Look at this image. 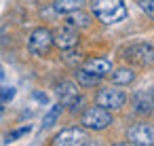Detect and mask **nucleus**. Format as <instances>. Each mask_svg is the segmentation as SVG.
Returning <instances> with one entry per match:
<instances>
[{
    "label": "nucleus",
    "instance_id": "5",
    "mask_svg": "<svg viewBox=\"0 0 154 146\" xmlns=\"http://www.w3.org/2000/svg\"><path fill=\"white\" fill-rule=\"evenodd\" d=\"M95 102H97L99 106L108 108V110H118V108L125 106L127 95H125V91H120V89H112V87H110V89H101V91H97Z\"/></svg>",
    "mask_w": 154,
    "mask_h": 146
},
{
    "label": "nucleus",
    "instance_id": "20",
    "mask_svg": "<svg viewBox=\"0 0 154 146\" xmlns=\"http://www.w3.org/2000/svg\"><path fill=\"white\" fill-rule=\"evenodd\" d=\"M36 100H40V102H47V95H42V93H36Z\"/></svg>",
    "mask_w": 154,
    "mask_h": 146
},
{
    "label": "nucleus",
    "instance_id": "9",
    "mask_svg": "<svg viewBox=\"0 0 154 146\" xmlns=\"http://www.w3.org/2000/svg\"><path fill=\"white\" fill-rule=\"evenodd\" d=\"M55 93H57V97H59V102H61L63 106H72V104L80 97L78 87H76L72 81H61V83L57 85Z\"/></svg>",
    "mask_w": 154,
    "mask_h": 146
},
{
    "label": "nucleus",
    "instance_id": "11",
    "mask_svg": "<svg viewBox=\"0 0 154 146\" xmlns=\"http://www.w3.org/2000/svg\"><path fill=\"white\" fill-rule=\"evenodd\" d=\"M80 68H85V70H89V72H93V74H97V76L103 78L106 74L112 72V62L106 59V57H91V59H87Z\"/></svg>",
    "mask_w": 154,
    "mask_h": 146
},
{
    "label": "nucleus",
    "instance_id": "19",
    "mask_svg": "<svg viewBox=\"0 0 154 146\" xmlns=\"http://www.w3.org/2000/svg\"><path fill=\"white\" fill-rule=\"evenodd\" d=\"M13 95H15V89H11V87H0V102H9Z\"/></svg>",
    "mask_w": 154,
    "mask_h": 146
},
{
    "label": "nucleus",
    "instance_id": "17",
    "mask_svg": "<svg viewBox=\"0 0 154 146\" xmlns=\"http://www.w3.org/2000/svg\"><path fill=\"white\" fill-rule=\"evenodd\" d=\"M139 9H141L148 17L154 19V0H139Z\"/></svg>",
    "mask_w": 154,
    "mask_h": 146
},
{
    "label": "nucleus",
    "instance_id": "7",
    "mask_svg": "<svg viewBox=\"0 0 154 146\" xmlns=\"http://www.w3.org/2000/svg\"><path fill=\"white\" fill-rule=\"evenodd\" d=\"M87 131L85 129H78V127H72V129H63L61 133L55 135L53 144L55 146H80V144H87Z\"/></svg>",
    "mask_w": 154,
    "mask_h": 146
},
{
    "label": "nucleus",
    "instance_id": "16",
    "mask_svg": "<svg viewBox=\"0 0 154 146\" xmlns=\"http://www.w3.org/2000/svg\"><path fill=\"white\" fill-rule=\"evenodd\" d=\"M61 110H63V104H61V102L55 104V106H51V110L47 112V116H45V121H42V127H51V125L57 121V116L61 114Z\"/></svg>",
    "mask_w": 154,
    "mask_h": 146
},
{
    "label": "nucleus",
    "instance_id": "18",
    "mask_svg": "<svg viewBox=\"0 0 154 146\" xmlns=\"http://www.w3.org/2000/svg\"><path fill=\"white\" fill-rule=\"evenodd\" d=\"M28 131H30V127H21V129H17V131L9 133V138H7L5 142H7V144H11V142H15L17 138H21V135H23V133H28Z\"/></svg>",
    "mask_w": 154,
    "mask_h": 146
},
{
    "label": "nucleus",
    "instance_id": "8",
    "mask_svg": "<svg viewBox=\"0 0 154 146\" xmlns=\"http://www.w3.org/2000/svg\"><path fill=\"white\" fill-rule=\"evenodd\" d=\"M53 38H55V45H57L59 49H63V51L74 49V47L78 45V32H76L72 26L59 28V30L53 34Z\"/></svg>",
    "mask_w": 154,
    "mask_h": 146
},
{
    "label": "nucleus",
    "instance_id": "3",
    "mask_svg": "<svg viewBox=\"0 0 154 146\" xmlns=\"http://www.w3.org/2000/svg\"><path fill=\"white\" fill-rule=\"evenodd\" d=\"M122 57L135 66H150L154 64V47L148 43H135L122 51Z\"/></svg>",
    "mask_w": 154,
    "mask_h": 146
},
{
    "label": "nucleus",
    "instance_id": "14",
    "mask_svg": "<svg viewBox=\"0 0 154 146\" xmlns=\"http://www.w3.org/2000/svg\"><path fill=\"white\" fill-rule=\"evenodd\" d=\"M76 81H78V85H82V87H95V85H99L101 76H97V74H93V72H89V70H85V68H78V70H76Z\"/></svg>",
    "mask_w": 154,
    "mask_h": 146
},
{
    "label": "nucleus",
    "instance_id": "12",
    "mask_svg": "<svg viewBox=\"0 0 154 146\" xmlns=\"http://www.w3.org/2000/svg\"><path fill=\"white\" fill-rule=\"evenodd\" d=\"M133 81H135V72L131 68H118V70L112 72V83L118 85V87H125V85H129Z\"/></svg>",
    "mask_w": 154,
    "mask_h": 146
},
{
    "label": "nucleus",
    "instance_id": "1",
    "mask_svg": "<svg viewBox=\"0 0 154 146\" xmlns=\"http://www.w3.org/2000/svg\"><path fill=\"white\" fill-rule=\"evenodd\" d=\"M93 15L101 21V24H118L127 17V7L122 0H95L91 5Z\"/></svg>",
    "mask_w": 154,
    "mask_h": 146
},
{
    "label": "nucleus",
    "instance_id": "4",
    "mask_svg": "<svg viewBox=\"0 0 154 146\" xmlns=\"http://www.w3.org/2000/svg\"><path fill=\"white\" fill-rule=\"evenodd\" d=\"M53 45H55L53 32L47 30V28H38V30H34V32L30 34V38H28V47H30V51H32L34 55H38V57H45V55L51 51Z\"/></svg>",
    "mask_w": 154,
    "mask_h": 146
},
{
    "label": "nucleus",
    "instance_id": "15",
    "mask_svg": "<svg viewBox=\"0 0 154 146\" xmlns=\"http://www.w3.org/2000/svg\"><path fill=\"white\" fill-rule=\"evenodd\" d=\"M68 26H72V28H85V26H89V15H85V13H80V9L78 11H72V13H68Z\"/></svg>",
    "mask_w": 154,
    "mask_h": 146
},
{
    "label": "nucleus",
    "instance_id": "2",
    "mask_svg": "<svg viewBox=\"0 0 154 146\" xmlns=\"http://www.w3.org/2000/svg\"><path fill=\"white\" fill-rule=\"evenodd\" d=\"M80 123H82V127H87V129L101 131V129H106V127L112 123V114H110L108 108H103V106L97 104V106H91V108H87V110L82 112Z\"/></svg>",
    "mask_w": 154,
    "mask_h": 146
},
{
    "label": "nucleus",
    "instance_id": "6",
    "mask_svg": "<svg viewBox=\"0 0 154 146\" xmlns=\"http://www.w3.org/2000/svg\"><path fill=\"white\" fill-rule=\"evenodd\" d=\"M127 138H129V144H135V146H152L154 144V125L139 123V125H135V127L129 129Z\"/></svg>",
    "mask_w": 154,
    "mask_h": 146
},
{
    "label": "nucleus",
    "instance_id": "10",
    "mask_svg": "<svg viewBox=\"0 0 154 146\" xmlns=\"http://www.w3.org/2000/svg\"><path fill=\"white\" fill-rule=\"evenodd\" d=\"M133 108L139 114H148L154 110V91L146 89V91H137L133 95Z\"/></svg>",
    "mask_w": 154,
    "mask_h": 146
},
{
    "label": "nucleus",
    "instance_id": "21",
    "mask_svg": "<svg viewBox=\"0 0 154 146\" xmlns=\"http://www.w3.org/2000/svg\"><path fill=\"white\" fill-rule=\"evenodd\" d=\"M2 76H5V74H2V70H0V78H2Z\"/></svg>",
    "mask_w": 154,
    "mask_h": 146
},
{
    "label": "nucleus",
    "instance_id": "13",
    "mask_svg": "<svg viewBox=\"0 0 154 146\" xmlns=\"http://www.w3.org/2000/svg\"><path fill=\"white\" fill-rule=\"evenodd\" d=\"M82 5H85V0H55L53 2V9L57 11V13H72V11H78V9H82Z\"/></svg>",
    "mask_w": 154,
    "mask_h": 146
}]
</instances>
